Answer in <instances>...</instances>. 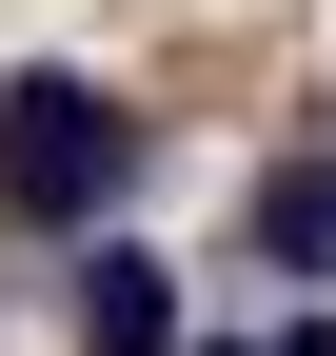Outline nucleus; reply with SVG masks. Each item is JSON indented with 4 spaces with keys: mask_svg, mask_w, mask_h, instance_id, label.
Segmentation results:
<instances>
[{
    "mask_svg": "<svg viewBox=\"0 0 336 356\" xmlns=\"http://www.w3.org/2000/svg\"><path fill=\"white\" fill-rule=\"evenodd\" d=\"M139 178V119L99 99V79H20L0 99V218H40V238H79V218Z\"/></svg>",
    "mask_w": 336,
    "mask_h": 356,
    "instance_id": "obj_1",
    "label": "nucleus"
},
{
    "mask_svg": "<svg viewBox=\"0 0 336 356\" xmlns=\"http://www.w3.org/2000/svg\"><path fill=\"white\" fill-rule=\"evenodd\" d=\"M258 257H297V277L336 257V178H317V159H277V178H258Z\"/></svg>",
    "mask_w": 336,
    "mask_h": 356,
    "instance_id": "obj_3",
    "label": "nucleus"
},
{
    "mask_svg": "<svg viewBox=\"0 0 336 356\" xmlns=\"http://www.w3.org/2000/svg\"><path fill=\"white\" fill-rule=\"evenodd\" d=\"M277 356H336V317H297V337H277Z\"/></svg>",
    "mask_w": 336,
    "mask_h": 356,
    "instance_id": "obj_4",
    "label": "nucleus"
},
{
    "mask_svg": "<svg viewBox=\"0 0 336 356\" xmlns=\"http://www.w3.org/2000/svg\"><path fill=\"white\" fill-rule=\"evenodd\" d=\"M79 356H178V277H158L139 238L79 257Z\"/></svg>",
    "mask_w": 336,
    "mask_h": 356,
    "instance_id": "obj_2",
    "label": "nucleus"
}]
</instances>
